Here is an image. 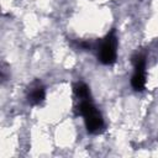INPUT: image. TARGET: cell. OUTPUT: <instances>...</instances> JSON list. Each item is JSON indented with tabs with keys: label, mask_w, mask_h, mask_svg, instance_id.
Segmentation results:
<instances>
[{
	"label": "cell",
	"mask_w": 158,
	"mask_h": 158,
	"mask_svg": "<svg viewBox=\"0 0 158 158\" xmlns=\"http://www.w3.org/2000/svg\"><path fill=\"white\" fill-rule=\"evenodd\" d=\"M43 99H44V89L40 85L35 86L28 94V102L32 105H37V104L42 102Z\"/></svg>",
	"instance_id": "3957f363"
},
{
	"label": "cell",
	"mask_w": 158,
	"mask_h": 158,
	"mask_svg": "<svg viewBox=\"0 0 158 158\" xmlns=\"http://www.w3.org/2000/svg\"><path fill=\"white\" fill-rule=\"evenodd\" d=\"M116 47H117V38L115 31L112 30L110 33L106 35L104 41L101 42L100 51H99V59L102 64H112L116 60Z\"/></svg>",
	"instance_id": "7a4b0ae2"
},
{
	"label": "cell",
	"mask_w": 158,
	"mask_h": 158,
	"mask_svg": "<svg viewBox=\"0 0 158 158\" xmlns=\"http://www.w3.org/2000/svg\"><path fill=\"white\" fill-rule=\"evenodd\" d=\"M79 114L84 117V122H85V127H86L88 132L96 133L102 128V126H104L102 117L89 99L81 100V102L79 105Z\"/></svg>",
	"instance_id": "6da1fadb"
},
{
	"label": "cell",
	"mask_w": 158,
	"mask_h": 158,
	"mask_svg": "<svg viewBox=\"0 0 158 158\" xmlns=\"http://www.w3.org/2000/svg\"><path fill=\"white\" fill-rule=\"evenodd\" d=\"M74 93L78 98H80L81 100H88L89 99V95H90V91H89V88L86 84L81 83V81H78L75 85H74Z\"/></svg>",
	"instance_id": "277c9868"
}]
</instances>
